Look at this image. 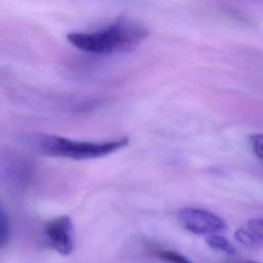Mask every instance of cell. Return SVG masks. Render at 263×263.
Segmentation results:
<instances>
[{
  "mask_svg": "<svg viewBox=\"0 0 263 263\" xmlns=\"http://www.w3.org/2000/svg\"><path fill=\"white\" fill-rule=\"evenodd\" d=\"M148 34L147 28L141 23L121 17L95 31L68 33L67 40L87 53L113 54L136 49Z\"/></svg>",
  "mask_w": 263,
  "mask_h": 263,
  "instance_id": "obj_1",
  "label": "cell"
},
{
  "mask_svg": "<svg viewBox=\"0 0 263 263\" xmlns=\"http://www.w3.org/2000/svg\"><path fill=\"white\" fill-rule=\"evenodd\" d=\"M128 142L129 139L126 137L105 142L78 141L52 135H41L36 138L37 149L42 153L76 160L104 157L125 147Z\"/></svg>",
  "mask_w": 263,
  "mask_h": 263,
  "instance_id": "obj_2",
  "label": "cell"
},
{
  "mask_svg": "<svg viewBox=\"0 0 263 263\" xmlns=\"http://www.w3.org/2000/svg\"><path fill=\"white\" fill-rule=\"evenodd\" d=\"M178 221L194 234H217L225 231V221L216 214L195 208H184L178 212Z\"/></svg>",
  "mask_w": 263,
  "mask_h": 263,
  "instance_id": "obj_3",
  "label": "cell"
},
{
  "mask_svg": "<svg viewBox=\"0 0 263 263\" xmlns=\"http://www.w3.org/2000/svg\"><path fill=\"white\" fill-rule=\"evenodd\" d=\"M43 234L47 246L61 255H70L74 249V225L69 216H60L45 224Z\"/></svg>",
  "mask_w": 263,
  "mask_h": 263,
  "instance_id": "obj_4",
  "label": "cell"
},
{
  "mask_svg": "<svg viewBox=\"0 0 263 263\" xmlns=\"http://www.w3.org/2000/svg\"><path fill=\"white\" fill-rule=\"evenodd\" d=\"M205 241L208 246L216 251L225 253L229 256H232L235 254V248L233 245L224 236L220 235L219 233L217 234H210L205 236Z\"/></svg>",
  "mask_w": 263,
  "mask_h": 263,
  "instance_id": "obj_5",
  "label": "cell"
},
{
  "mask_svg": "<svg viewBox=\"0 0 263 263\" xmlns=\"http://www.w3.org/2000/svg\"><path fill=\"white\" fill-rule=\"evenodd\" d=\"M234 238L235 240L246 247V248H250V249H254V248H257L260 245V242L258 241V239L255 237V235L247 228H238L236 229V231L234 232Z\"/></svg>",
  "mask_w": 263,
  "mask_h": 263,
  "instance_id": "obj_6",
  "label": "cell"
},
{
  "mask_svg": "<svg viewBox=\"0 0 263 263\" xmlns=\"http://www.w3.org/2000/svg\"><path fill=\"white\" fill-rule=\"evenodd\" d=\"M155 256L165 263H193L186 256L173 250H156Z\"/></svg>",
  "mask_w": 263,
  "mask_h": 263,
  "instance_id": "obj_7",
  "label": "cell"
},
{
  "mask_svg": "<svg viewBox=\"0 0 263 263\" xmlns=\"http://www.w3.org/2000/svg\"><path fill=\"white\" fill-rule=\"evenodd\" d=\"M10 238V225L7 215L0 202V248H4Z\"/></svg>",
  "mask_w": 263,
  "mask_h": 263,
  "instance_id": "obj_8",
  "label": "cell"
},
{
  "mask_svg": "<svg viewBox=\"0 0 263 263\" xmlns=\"http://www.w3.org/2000/svg\"><path fill=\"white\" fill-rule=\"evenodd\" d=\"M248 229L255 235L260 245H263V218H253L247 223Z\"/></svg>",
  "mask_w": 263,
  "mask_h": 263,
  "instance_id": "obj_9",
  "label": "cell"
},
{
  "mask_svg": "<svg viewBox=\"0 0 263 263\" xmlns=\"http://www.w3.org/2000/svg\"><path fill=\"white\" fill-rule=\"evenodd\" d=\"M253 153L263 162V134H253L249 138Z\"/></svg>",
  "mask_w": 263,
  "mask_h": 263,
  "instance_id": "obj_10",
  "label": "cell"
},
{
  "mask_svg": "<svg viewBox=\"0 0 263 263\" xmlns=\"http://www.w3.org/2000/svg\"><path fill=\"white\" fill-rule=\"evenodd\" d=\"M229 263H235V262H229ZM241 263H259V262H256V261H245V262H241Z\"/></svg>",
  "mask_w": 263,
  "mask_h": 263,
  "instance_id": "obj_11",
  "label": "cell"
}]
</instances>
